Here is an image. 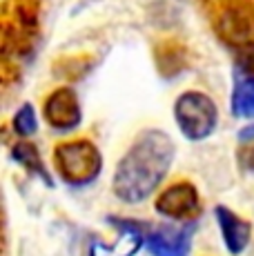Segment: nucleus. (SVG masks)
<instances>
[{"instance_id": "obj_1", "label": "nucleus", "mask_w": 254, "mask_h": 256, "mask_svg": "<svg viewBox=\"0 0 254 256\" xmlns=\"http://www.w3.org/2000/svg\"><path fill=\"white\" fill-rule=\"evenodd\" d=\"M174 160V142L165 132L145 130L136 136L127 154L118 160L112 180L116 198L140 203L163 183Z\"/></svg>"}, {"instance_id": "obj_2", "label": "nucleus", "mask_w": 254, "mask_h": 256, "mask_svg": "<svg viewBox=\"0 0 254 256\" xmlns=\"http://www.w3.org/2000/svg\"><path fill=\"white\" fill-rule=\"evenodd\" d=\"M54 160H56V170L62 176V180L74 187L96 180V176L102 170V156L98 147L87 138L58 142L54 150Z\"/></svg>"}, {"instance_id": "obj_3", "label": "nucleus", "mask_w": 254, "mask_h": 256, "mask_svg": "<svg viewBox=\"0 0 254 256\" xmlns=\"http://www.w3.org/2000/svg\"><path fill=\"white\" fill-rule=\"evenodd\" d=\"M174 118L188 140H205L218 122L214 100L203 92H183L174 102Z\"/></svg>"}, {"instance_id": "obj_4", "label": "nucleus", "mask_w": 254, "mask_h": 256, "mask_svg": "<svg viewBox=\"0 0 254 256\" xmlns=\"http://www.w3.org/2000/svg\"><path fill=\"white\" fill-rule=\"evenodd\" d=\"M154 208L165 218L180 220V223H196V216L201 214V196L190 180H178V183L165 187L156 196Z\"/></svg>"}, {"instance_id": "obj_5", "label": "nucleus", "mask_w": 254, "mask_h": 256, "mask_svg": "<svg viewBox=\"0 0 254 256\" xmlns=\"http://www.w3.org/2000/svg\"><path fill=\"white\" fill-rule=\"evenodd\" d=\"M196 232V223L185 225H152L145 234V248L152 256H190L192 236Z\"/></svg>"}, {"instance_id": "obj_6", "label": "nucleus", "mask_w": 254, "mask_h": 256, "mask_svg": "<svg viewBox=\"0 0 254 256\" xmlns=\"http://www.w3.org/2000/svg\"><path fill=\"white\" fill-rule=\"evenodd\" d=\"M42 116H45L47 125L54 130L70 132L80 125V102L74 90L70 87H58L42 102Z\"/></svg>"}, {"instance_id": "obj_7", "label": "nucleus", "mask_w": 254, "mask_h": 256, "mask_svg": "<svg viewBox=\"0 0 254 256\" xmlns=\"http://www.w3.org/2000/svg\"><path fill=\"white\" fill-rule=\"evenodd\" d=\"M214 216H216V223L221 228V236L226 240L228 252L241 254L252 238V225L248 220H243L238 214H234L232 210L223 208V205H218L214 210Z\"/></svg>"}, {"instance_id": "obj_8", "label": "nucleus", "mask_w": 254, "mask_h": 256, "mask_svg": "<svg viewBox=\"0 0 254 256\" xmlns=\"http://www.w3.org/2000/svg\"><path fill=\"white\" fill-rule=\"evenodd\" d=\"M12 158L16 160V163H20L27 172L40 176V178L45 180V185H54L50 172H47V167H45V163H42V158H40V152H38V147L34 145V142H29V140L16 142L14 150H12Z\"/></svg>"}, {"instance_id": "obj_9", "label": "nucleus", "mask_w": 254, "mask_h": 256, "mask_svg": "<svg viewBox=\"0 0 254 256\" xmlns=\"http://www.w3.org/2000/svg\"><path fill=\"white\" fill-rule=\"evenodd\" d=\"M230 102H232V114L236 118H254V74L236 78Z\"/></svg>"}, {"instance_id": "obj_10", "label": "nucleus", "mask_w": 254, "mask_h": 256, "mask_svg": "<svg viewBox=\"0 0 254 256\" xmlns=\"http://www.w3.org/2000/svg\"><path fill=\"white\" fill-rule=\"evenodd\" d=\"M14 130H16V134L20 136H32L34 132L38 130V120H36V112H34V107L25 102V105L20 107V110L14 114Z\"/></svg>"}, {"instance_id": "obj_11", "label": "nucleus", "mask_w": 254, "mask_h": 256, "mask_svg": "<svg viewBox=\"0 0 254 256\" xmlns=\"http://www.w3.org/2000/svg\"><path fill=\"white\" fill-rule=\"evenodd\" d=\"M241 165L246 167V170L254 172V147H250L246 154H241Z\"/></svg>"}, {"instance_id": "obj_12", "label": "nucleus", "mask_w": 254, "mask_h": 256, "mask_svg": "<svg viewBox=\"0 0 254 256\" xmlns=\"http://www.w3.org/2000/svg\"><path fill=\"white\" fill-rule=\"evenodd\" d=\"M238 140L241 142H254V125L246 127V130L238 132Z\"/></svg>"}]
</instances>
